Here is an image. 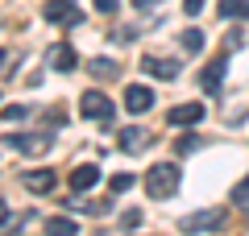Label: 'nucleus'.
Returning <instances> with one entry per match:
<instances>
[{
    "instance_id": "1",
    "label": "nucleus",
    "mask_w": 249,
    "mask_h": 236,
    "mask_svg": "<svg viewBox=\"0 0 249 236\" xmlns=\"http://www.w3.org/2000/svg\"><path fill=\"white\" fill-rule=\"evenodd\" d=\"M178 183H183V170H178L175 162H158V166H150V174H145V195H150V199H170V195L178 191Z\"/></svg>"
},
{
    "instance_id": "2",
    "label": "nucleus",
    "mask_w": 249,
    "mask_h": 236,
    "mask_svg": "<svg viewBox=\"0 0 249 236\" xmlns=\"http://www.w3.org/2000/svg\"><path fill=\"white\" fill-rule=\"evenodd\" d=\"M42 17L50 21V25L71 29V25H79V21H83V13H79V4H75V0H50V4L42 9Z\"/></svg>"
},
{
    "instance_id": "3",
    "label": "nucleus",
    "mask_w": 249,
    "mask_h": 236,
    "mask_svg": "<svg viewBox=\"0 0 249 236\" xmlns=\"http://www.w3.org/2000/svg\"><path fill=\"white\" fill-rule=\"evenodd\" d=\"M79 112L88 116V120H108V116L116 112V104L104 96V91H83L79 96Z\"/></svg>"
},
{
    "instance_id": "4",
    "label": "nucleus",
    "mask_w": 249,
    "mask_h": 236,
    "mask_svg": "<svg viewBox=\"0 0 249 236\" xmlns=\"http://www.w3.org/2000/svg\"><path fill=\"white\" fill-rule=\"evenodd\" d=\"M50 137L54 133H4V145L21 149V153H42V149H50Z\"/></svg>"
},
{
    "instance_id": "5",
    "label": "nucleus",
    "mask_w": 249,
    "mask_h": 236,
    "mask_svg": "<svg viewBox=\"0 0 249 236\" xmlns=\"http://www.w3.org/2000/svg\"><path fill=\"white\" fill-rule=\"evenodd\" d=\"M220 224H224V211L208 207V211H191V216H183V224H178V228L196 236V232H216Z\"/></svg>"
},
{
    "instance_id": "6",
    "label": "nucleus",
    "mask_w": 249,
    "mask_h": 236,
    "mask_svg": "<svg viewBox=\"0 0 249 236\" xmlns=\"http://www.w3.org/2000/svg\"><path fill=\"white\" fill-rule=\"evenodd\" d=\"M154 87H142V83H133V87H124V108H129V112L133 116H142V112H150L154 108Z\"/></svg>"
},
{
    "instance_id": "7",
    "label": "nucleus",
    "mask_w": 249,
    "mask_h": 236,
    "mask_svg": "<svg viewBox=\"0 0 249 236\" xmlns=\"http://www.w3.org/2000/svg\"><path fill=\"white\" fill-rule=\"evenodd\" d=\"M21 186L34 195H50L54 186H58V178H54V170H25L21 174Z\"/></svg>"
},
{
    "instance_id": "8",
    "label": "nucleus",
    "mask_w": 249,
    "mask_h": 236,
    "mask_svg": "<svg viewBox=\"0 0 249 236\" xmlns=\"http://www.w3.org/2000/svg\"><path fill=\"white\" fill-rule=\"evenodd\" d=\"M46 62H50L54 70H62V75H67V70L79 67V54H75L67 42H58V46H50V50H46Z\"/></svg>"
},
{
    "instance_id": "9",
    "label": "nucleus",
    "mask_w": 249,
    "mask_h": 236,
    "mask_svg": "<svg viewBox=\"0 0 249 236\" xmlns=\"http://www.w3.org/2000/svg\"><path fill=\"white\" fill-rule=\"evenodd\" d=\"M116 145H121L124 153H142V149L150 145V133H145V129H137V124H129V129H121V133H116Z\"/></svg>"
},
{
    "instance_id": "10",
    "label": "nucleus",
    "mask_w": 249,
    "mask_h": 236,
    "mask_svg": "<svg viewBox=\"0 0 249 236\" xmlns=\"http://www.w3.org/2000/svg\"><path fill=\"white\" fill-rule=\"evenodd\" d=\"M142 70H145V75H154V79H178V62L175 58H150V54H145Z\"/></svg>"
},
{
    "instance_id": "11",
    "label": "nucleus",
    "mask_w": 249,
    "mask_h": 236,
    "mask_svg": "<svg viewBox=\"0 0 249 236\" xmlns=\"http://www.w3.org/2000/svg\"><path fill=\"white\" fill-rule=\"evenodd\" d=\"M166 120L170 124H199L204 120V104H178V108L166 112Z\"/></svg>"
},
{
    "instance_id": "12",
    "label": "nucleus",
    "mask_w": 249,
    "mask_h": 236,
    "mask_svg": "<svg viewBox=\"0 0 249 236\" xmlns=\"http://www.w3.org/2000/svg\"><path fill=\"white\" fill-rule=\"evenodd\" d=\"M96 183H100V166H91V162H83V166L71 170V186L75 191H91Z\"/></svg>"
},
{
    "instance_id": "13",
    "label": "nucleus",
    "mask_w": 249,
    "mask_h": 236,
    "mask_svg": "<svg viewBox=\"0 0 249 236\" xmlns=\"http://www.w3.org/2000/svg\"><path fill=\"white\" fill-rule=\"evenodd\" d=\"M216 13H220L224 21H249V0H220Z\"/></svg>"
},
{
    "instance_id": "14",
    "label": "nucleus",
    "mask_w": 249,
    "mask_h": 236,
    "mask_svg": "<svg viewBox=\"0 0 249 236\" xmlns=\"http://www.w3.org/2000/svg\"><path fill=\"white\" fill-rule=\"evenodd\" d=\"M224 70H229V62H224V58H216L212 67H208L204 75H199V83H204V91H220V83H224Z\"/></svg>"
},
{
    "instance_id": "15",
    "label": "nucleus",
    "mask_w": 249,
    "mask_h": 236,
    "mask_svg": "<svg viewBox=\"0 0 249 236\" xmlns=\"http://www.w3.org/2000/svg\"><path fill=\"white\" fill-rule=\"evenodd\" d=\"M75 232H79V224H75V219H67V216L46 219V236H75Z\"/></svg>"
},
{
    "instance_id": "16",
    "label": "nucleus",
    "mask_w": 249,
    "mask_h": 236,
    "mask_svg": "<svg viewBox=\"0 0 249 236\" xmlns=\"http://www.w3.org/2000/svg\"><path fill=\"white\" fill-rule=\"evenodd\" d=\"M88 70H91L96 79H116V70H121V67H116L112 58H91V62H88Z\"/></svg>"
},
{
    "instance_id": "17",
    "label": "nucleus",
    "mask_w": 249,
    "mask_h": 236,
    "mask_svg": "<svg viewBox=\"0 0 249 236\" xmlns=\"http://www.w3.org/2000/svg\"><path fill=\"white\" fill-rule=\"evenodd\" d=\"M178 46H183L187 54H199L204 50V34H199V29H183V34H178Z\"/></svg>"
},
{
    "instance_id": "18",
    "label": "nucleus",
    "mask_w": 249,
    "mask_h": 236,
    "mask_svg": "<svg viewBox=\"0 0 249 236\" xmlns=\"http://www.w3.org/2000/svg\"><path fill=\"white\" fill-rule=\"evenodd\" d=\"M29 112H34V108H29V104H9V108H0V116H4V120H9V124H17V120H25Z\"/></svg>"
},
{
    "instance_id": "19",
    "label": "nucleus",
    "mask_w": 249,
    "mask_h": 236,
    "mask_svg": "<svg viewBox=\"0 0 249 236\" xmlns=\"http://www.w3.org/2000/svg\"><path fill=\"white\" fill-rule=\"evenodd\" d=\"M129 186H133V174H112V178H108V191H112V195H124Z\"/></svg>"
},
{
    "instance_id": "20",
    "label": "nucleus",
    "mask_w": 249,
    "mask_h": 236,
    "mask_svg": "<svg viewBox=\"0 0 249 236\" xmlns=\"http://www.w3.org/2000/svg\"><path fill=\"white\" fill-rule=\"evenodd\" d=\"M232 203H237V207H249V174L232 186Z\"/></svg>"
},
{
    "instance_id": "21",
    "label": "nucleus",
    "mask_w": 249,
    "mask_h": 236,
    "mask_svg": "<svg viewBox=\"0 0 249 236\" xmlns=\"http://www.w3.org/2000/svg\"><path fill=\"white\" fill-rule=\"evenodd\" d=\"M199 145H204L199 137H178V141H175V149H178V153H191V149H199Z\"/></svg>"
},
{
    "instance_id": "22",
    "label": "nucleus",
    "mask_w": 249,
    "mask_h": 236,
    "mask_svg": "<svg viewBox=\"0 0 249 236\" xmlns=\"http://www.w3.org/2000/svg\"><path fill=\"white\" fill-rule=\"evenodd\" d=\"M137 224H142V211H124V216H121V228H137Z\"/></svg>"
},
{
    "instance_id": "23",
    "label": "nucleus",
    "mask_w": 249,
    "mask_h": 236,
    "mask_svg": "<svg viewBox=\"0 0 249 236\" xmlns=\"http://www.w3.org/2000/svg\"><path fill=\"white\" fill-rule=\"evenodd\" d=\"M183 13L187 17H199V13H204V0H183Z\"/></svg>"
},
{
    "instance_id": "24",
    "label": "nucleus",
    "mask_w": 249,
    "mask_h": 236,
    "mask_svg": "<svg viewBox=\"0 0 249 236\" xmlns=\"http://www.w3.org/2000/svg\"><path fill=\"white\" fill-rule=\"evenodd\" d=\"M116 4H121V0H96V9H100V13H116Z\"/></svg>"
},
{
    "instance_id": "25",
    "label": "nucleus",
    "mask_w": 249,
    "mask_h": 236,
    "mask_svg": "<svg viewBox=\"0 0 249 236\" xmlns=\"http://www.w3.org/2000/svg\"><path fill=\"white\" fill-rule=\"evenodd\" d=\"M133 4H137V9H142V13H150V9H158L162 0H133Z\"/></svg>"
},
{
    "instance_id": "26",
    "label": "nucleus",
    "mask_w": 249,
    "mask_h": 236,
    "mask_svg": "<svg viewBox=\"0 0 249 236\" xmlns=\"http://www.w3.org/2000/svg\"><path fill=\"white\" fill-rule=\"evenodd\" d=\"M4 219H9V203L0 199V224H4Z\"/></svg>"
},
{
    "instance_id": "27",
    "label": "nucleus",
    "mask_w": 249,
    "mask_h": 236,
    "mask_svg": "<svg viewBox=\"0 0 249 236\" xmlns=\"http://www.w3.org/2000/svg\"><path fill=\"white\" fill-rule=\"evenodd\" d=\"M4 58H9V54H4V50H0V67H4Z\"/></svg>"
}]
</instances>
